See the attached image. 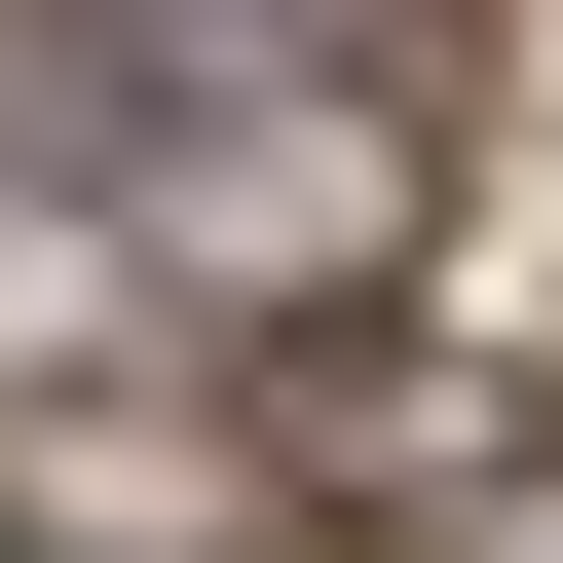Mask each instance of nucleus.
<instances>
[{"mask_svg":"<svg viewBox=\"0 0 563 563\" xmlns=\"http://www.w3.org/2000/svg\"><path fill=\"white\" fill-rule=\"evenodd\" d=\"M38 151L188 263V301H376V263H413V113H376V38H263V0L76 38V76H38Z\"/></svg>","mask_w":563,"mask_h":563,"instance_id":"1","label":"nucleus"}]
</instances>
